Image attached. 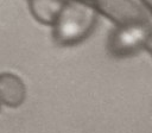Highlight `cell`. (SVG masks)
<instances>
[{
  "label": "cell",
  "instance_id": "1",
  "mask_svg": "<svg viewBox=\"0 0 152 133\" xmlns=\"http://www.w3.org/2000/svg\"><path fill=\"white\" fill-rule=\"evenodd\" d=\"M97 12L80 0H65L52 24L53 40L61 46H72L87 39L97 24Z\"/></svg>",
  "mask_w": 152,
  "mask_h": 133
},
{
  "label": "cell",
  "instance_id": "2",
  "mask_svg": "<svg viewBox=\"0 0 152 133\" xmlns=\"http://www.w3.org/2000/svg\"><path fill=\"white\" fill-rule=\"evenodd\" d=\"M115 25H152V8L147 0H80Z\"/></svg>",
  "mask_w": 152,
  "mask_h": 133
},
{
  "label": "cell",
  "instance_id": "3",
  "mask_svg": "<svg viewBox=\"0 0 152 133\" xmlns=\"http://www.w3.org/2000/svg\"><path fill=\"white\" fill-rule=\"evenodd\" d=\"M107 46L108 51L115 57L133 56L141 50L150 52L152 48V25H116L109 33Z\"/></svg>",
  "mask_w": 152,
  "mask_h": 133
},
{
  "label": "cell",
  "instance_id": "4",
  "mask_svg": "<svg viewBox=\"0 0 152 133\" xmlns=\"http://www.w3.org/2000/svg\"><path fill=\"white\" fill-rule=\"evenodd\" d=\"M26 97V88L20 77L11 72L0 74V102L7 107H19Z\"/></svg>",
  "mask_w": 152,
  "mask_h": 133
},
{
  "label": "cell",
  "instance_id": "5",
  "mask_svg": "<svg viewBox=\"0 0 152 133\" xmlns=\"http://www.w3.org/2000/svg\"><path fill=\"white\" fill-rule=\"evenodd\" d=\"M64 1L65 0H28V8L38 23L52 26Z\"/></svg>",
  "mask_w": 152,
  "mask_h": 133
},
{
  "label": "cell",
  "instance_id": "6",
  "mask_svg": "<svg viewBox=\"0 0 152 133\" xmlns=\"http://www.w3.org/2000/svg\"><path fill=\"white\" fill-rule=\"evenodd\" d=\"M0 108H1V102H0Z\"/></svg>",
  "mask_w": 152,
  "mask_h": 133
}]
</instances>
